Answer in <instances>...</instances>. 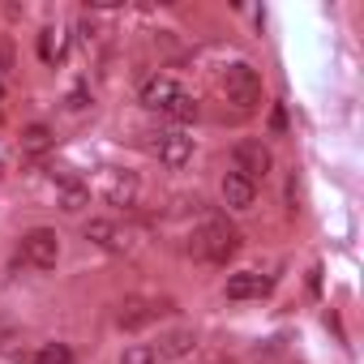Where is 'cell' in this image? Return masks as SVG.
Instances as JSON below:
<instances>
[{
    "instance_id": "obj_1",
    "label": "cell",
    "mask_w": 364,
    "mask_h": 364,
    "mask_svg": "<svg viewBox=\"0 0 364 364\" xmlns=\"http://www.w3.org/2000/svg\"><path fill=\"white\" fill-rule=\"evenodd\" d=\"M193 253L210 266H228L240 253V232L223 215H206V223L193 232Z\"/></svg>"
},
{
    "instance_id": "obj_2",
    "label": "cell",
    "mask_w": 364,
    "mask_h": 364,
    "mask_svg": "<svg viewBox=\"0 0 364 364\" xmlns=\"http://www.w3.org/2000/svg\"><path fill=\"white\" fill-rule=\"evenodd\" d=\"M223 95H228V103H236L240 112H249V107H257L262 103V77H257V69L253 65H232L228 73H223Z\"/></svg>"
},
{
    "instance_id": "obj_3",
    "label": "cell",
    "mask_w": 364,
    "mask_h": 364,
    "mask_svg": "<svg viewBox=\"0 0 364 364\" xmlns=\"http://www.w3.org/2000/svg\"><path fill=\"white\" fill-rule=\"evenodd\" d=\"M22 262L35 266V270H56V262H60V236L52 228H31L22 236Z\"/></svg>"
},
{
    "instance_id": "obj_4",
    "label": "cell",
    "mask_w": 364,
    "mask_h": 364,
    "mask_svg": "<svg viewBox=\"0 0 364 364\" xmlns=\"http://www.w3.org/2000/svg\"><path fill=\"white\" fill-rule=\"evenodd\" d=\"M232 159H236V171L245 176V180H266L270 176V167H274V159H270V150L262 146V141H236V150H232Z\"/></svg>"
},
{
    "instance_id": "obj_5",
    "label": "cell",
    "mask_w": 364,
    "mask_h": 364,
    "mask_svg": "<svg viewBox=\"0 0 364 364\" xmlns=\"http://www.w3.org/2000/svg\"><path fill=\"white\" fill-rule=\"evenodd\" d=\"M103 198L107 206H133L137 202V171H124V167H107L103 171Z\"/></svg>"
},
{
    "instance_id": "obj_6",
    "label": "cell",
    "mask_w": 364,
    "mask_h": 364,
    "mask_svg": "<svg viewBox=\"0 0 364 364\" xmlns=\"http://www.w3.org/2000/svg\"><path fill=\"white\" fill-rule=\"evenodd\" d=\"M159 313H163V309H159L154 300L129 296V300H120V309H116V321H120V330H141V326H150Z\"/></svg>"
},
{
    "instance_id": "obj_7",
    "label": "cell",
    "mask_w": 364,
    "mask_h": 364,
    "mask_svg": "<svg viewBox=\"0 0 364 364\" xmlns=\"http://www.w3.org/2000/svg\"><path fill=\"white\" fill-rule=\"evenodd\" d=\"M154 154H159V163H167V167H185V163L193 159V137H185V133H159Z\"/></svg>"
},
{
    "instance_id": "obj_8",
    "label": "cell",
    "mask_w": 364,
    "mask_h": 364,
    "mask_svg": "<svg viewBox=\"0 0 364 364\" xmlns=\"http://www.w3.org/2000/svg\"><path fill=\"white\" fill-rule=\"evenodd\" d=\"M56 202H60L65 215H82V210L90 206V185H86L82 176L65 171V176H60V193H56Z\"/></svg>"
},
{
    "instance_id": "obj_9",
    "label": "cell",
    "mask_w": 364,
    "mask_h": 364,
    "mask_svg": "<svg viewBox=\"0 0 364 364\" xmlns=\"http://www.w3.org/2000/svg\"><path fill=\"white\" fill-rule=\"evenodd\" d=\"M86 240L99 245V249H112V253H124L129 249V232L120 223H112V219H90L86 223Z\"/></svg>"
},
{
    "instance_id": "obj_10",
    "label": "cell",
    "mask_w": 364,
    "mask_h": 364,
    "mask_svg": "<svg viewBox=\"0 0 364 364\" xmlns=\"http://www.w3.org/2000/svg\"><path fill=\"white\" fill-rule=\"evenodd\" d=\"M266 291H270V279L257 274V270H240V274H232L228 287H223L228 300H257V296H266Z\"/></svg>"
},
{
    "instance_id": "obj_11",
    "label": "cell",
    "mask_w": 364,
    "mask_h": 364,
    "mask_svg": "<svg viewBox=\"0 0 364 364\" xmlns=\"http://www.w3.org/2000/svg\"><path fill=\"white\" fill-rule=\"evenodd\" d=\"M219 189H223V202H228L232 210H249V206L257 202V185H253V180H245L240 171H228Z\"/></svg>"
},
{
    "instance_id": "obj_12",
    "label": "cell",
    "mask_w": 364,
    "mask_h": 364,
    "mask_svg": "<svg viewBox=\"0 0 364 364\" xmlns=\"http://www.w3.org/2000/svg\"><path fill=\"white\" fill-rule=\"evenodd\" d=\"M176 90H180V86H176L167 73H154V77H146V82H141V103H146L150 112H163V107L171 103V95H176Z\"/></svg>"
},
{
    "instance_id": "obj_13",
    "label": "cell",
    "mask_w": 364,
    "mask_h": 364,
    "mask_svg": "<svg viewBox=\"0 0 364 364\" xmlns=\"http://www.w3.org/2000/svg\"><path fill=\"white\" fill-rule=\"evenodd\" d=\"M198 347V338H193V330H167L163 338H159V360H180V355H189Z\"/></svg>"
},
{
    "instance_id": "obj_14",
    "label": "cell",
    "mask_w": 364,
    "mask_h": 364,
    "mask_svg": "<svg viewBox=\"0 0 364 364\" xmlns=\"http://www.w3.org/2000/svg\"><path fill=\"white\" fill-rule=\"evenodd\" d=\"M18 146H22V154H48L52 146H56V133L48 129V124H26L22 129V137H18Z\"/></svg>"
},
{
    "instance_id": "obj_15",
    "label": "cell",
    "mask_w": 364,
    "mask_h": 364,
    "mask_svg": "<svg viewBox=\"0 0 364 364\" xmlns=\"http://www.w3.org/2000/svg\"><path fill=\"white\" fill-rule=\"evenodd\" d=\"M163 116H167V120H176V124H189V120H198V99H193L189 90H176V95H171V103L163 107Z\"/></svg>"
},
{
    "instance_id": "obj_16",
    "label": "cell",
    "mask_w": 364,
    "mask_h": 364,
    "mask_svg": "<svg viewBox=\"0 0 364 364\" xmlns=\"http://www.w3.org/2000/svg\"><path fill=\"white\" fill-rule=\"evenodd\" d=\"M35 364H73V347L69 343H43L35 351Z\"/></svg>"
},
{
    "instance_id": "obj_17",
    "label": "cell",
    "mask_w": 364,
    "mask_h": 364,
    "mask_svg": "<svg viewBox=\"0 0 364 364\" xmlns=\"http://www.w3.org/2000/svg\"><path fill=\"white\" fill-rule=\"evenodd\" d=\"M60 56H65V43L56 39V31H52V26L39 31V60H43V65H56Z\"/></svg>"
},
{
    "instance_id": "obj_18",
    "label": "cell",
    "mask_w": 364,
    "mask_h": 364,
    "mask_svg": "<svg viewBox=\"0 0 364 364\" xmlns=\"http://www.w3.org/2000/svg\"><path fill=\"white\" fill-rule=\"evenodd\" d=\"M120 364H159V351H154V347H146V343H133V347H124Z\"/></svg>"
},
{
    "instance_id": "obj_19",
    "label": "cell",
    "mask_w": 364,
    "mask_h": 364,
    "mask_svg": "<svg viewBox=\"0 0 364 364\" xmlns=\"http://www.w3.org/2000/svg\"><path fill=\"white\" fill-rule=\"evenodd\" d=\"M65 107H69V112L90 107V90H86V86H73V90H69V99H65Z\"/></svg>"
},
{
    "instance_id": "obj_20",
    "label": "cell",
    "mask_w": 364,
    "mask_h": 364,
    "mask_svg": "<svg viewBox=\"0 0 364 364\" xmlns=\"http://www.w3.org/2000/svg\"><path fill=\"white\" fill-rule=\"evenodd\" d=\"M270 129H274V133H283V129H287V112H283V107H274V112H270Z\"/></svg>"
},
{
    "instance_id": "obj_21",
    "label": "cell",
    "mask_w": 364,
    "mask_h": 364,
    "mask_svg": "<svg viewBox=\"0 0 364 364\" xmlns=\"http://www.w3.org/2000/svg\"><path fill=\"white\" fill-rule=\"evenodd\" d=\"M0 116H5V107H0Z\"/></svg>"
}]
</instances>
